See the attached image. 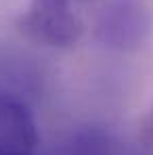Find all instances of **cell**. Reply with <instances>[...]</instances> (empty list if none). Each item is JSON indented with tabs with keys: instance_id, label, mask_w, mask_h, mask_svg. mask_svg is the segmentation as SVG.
<instances>
[{
	"instance_id": "1",
	"label": "cell",
	"mask_w": 153,
	"mask_h": 155,
	"mask_svg": "<svg viewBox=\"0 0 153 155\" xmlns=\"http://www.w3.org/2000/svg\"><path fill=\"white\" fill-rule=\"evenodd\" d=\"M80 0H32L23 17V29L46 46H72L82 34Z\"/></svg>"
},
{
	"instance_id": "2",
	"label": "cell",
	"mask_w": 153,
	"mask_h": 155,
	"mask_svg": "<svg viewBox=\"0 0 153 155\" xmlns=\"http://www.w3.org/2000/svg\"><path fill=\"white\" fill-rule=\"evenodd\" d=\"M38 128L19 97L0 92V155H36Z\"/></svg>"
},
{
	"instance_id": "3",
	"label": "cell",
	"mask_w": 153,
	"mask_h": 155,
	"mask_svg": "<svg viewBox=\"0 0 153 155\" xmlns=\"http://www.w3.org/2000/svg\"><path fill=\"white\" fill-rule=\"evenodd\" d=\"M149 19L141 0H109L99 19V34L111 44H138L147 34Z\"/></svg>"
},
{
	"instance_id": "4",
	"label": "cell",
	"mask_w": 153,
	"mask_h": 155,
	"mask_svg": "<svg viewBox=\"0 0 153 155\" xmlns=\"http://www.w3.org/2000/svg\"><path fill=\"white\" fill-rule=\"evenodd\" d=\"M52 155H115V147L103 130L84 128L67 136Z\"/></svg>"
},
{
	"instance_id": "5",
	"label": "cell",
	"mask_w": 153,
	"mask_h": 155,
	"mask_svg": "<svg viewBox=\"0 0 153 155\" xmlns=\"http://www.w3.org/2000/svg\"><path fill=\"white\" fill-rule=\"evenodd\" d=\"M147 136L151 138V143H153V113H151V117H149V124H147Z\"/></svg>"
}]
</instances>
